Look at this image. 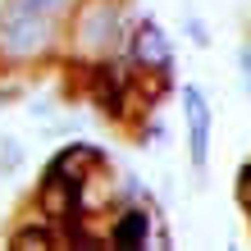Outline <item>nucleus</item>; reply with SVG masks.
<instances>
[{"mask_svg": "<svg viewBox=\"0 0 251 251\" xmlns=\"http://www.w3.org/2000/svg\"><path fill=\"white\" fill-rule=\"evenodd\" d=\"M69 46L78 60H100L128 46V5L124 0H82L69 19Z\"/></svg>", "mask_w": 251, "mask_h": 251, "instance_id": "1", "label": "nucleus"}, {"mask_svg": "<svg viewBox=\"0 0 251 251\" xmlns=\"http://www.w3.org/2000/svg\"><path fill=\"white\" fill-rule=\"evenodd\" d=\"M128 60L137 64V73H155V78H169L174 73V46H169L165 27L155 19H142L128 32Z\"/></svg>", "mask_w": 251, "mask_h": 251, "instance_id": "2", "label": "nucleus"}, {"mask_svg": "<svg viewBox=\"0 0 251 251\" xmlns=\"http://www.w3.org/2000/svg\"><path fill=\"white\" fill-rule=\"evenodd\" d=\"M183 119H187V160L197 174H205V160H210V100L197 82L183 87Z\"/></svg>", "mask_w": 251, "mask_h": 251, "instance_id": "3", "label": "nucleus"}, {"mask_svg": "<svg viewBox=\"0 0 251 251\" xmlns=\"http://www.w3.org/2000/svg\"><path fill=\"white\" fill-rule=\"evenodd\" d=\"M151 233H155V224H151L146 205H114L100 238H105V247H151Z\"/></svg>", "mask_w": 251, "mask_h": 251, "instance_id": "4", "label": "nucleus"}, {"mask_svg": "<svg viewBox=\"0 0 251 251\" xmlns=\"http://www.w3.org/2000/svg\"><path fill=\"white\" fill-rule=\"evenodd\" d=\"M9 247H60V228L50 224L46 215H37V219H27V224H19L9 233Z\"/></svg>", "mask_w": 251, "mask_h": 251, "instance_id": "5", "label": "nucleus"}, {"mask_svg": "<svg viewBox=\"0 0 251 251\" xmlns=\"http://www.w3.org/2000/svg\"><path fill=\"white\" fill-rule=\"evenodd\" d=\"M233 197H238V210L251 219V160L238 169V178H233Z\"/></svg>", "mask_w": 251, "mask_h": 251, "instance_id": "6", "label": "nucleus"}, {"mask_svg": "<svg viewBox=\"0 0 251 251\" xmlns=\"http://www.w3.org/2000/svg\"><path fill=\"white\" fill-rule=\"evenodd\" d=\"M238 73H242V87L251 92V37L238 46Z\"/></svg>", "mask_w": 251, "mask_h": 251, "instance_id": "7", "label": "nucleus"}, {"mask_svg": "<svg viewBox=\"0 0 251 251\" xmlns=\"http://www.w3.org/2000/svg\"><path fill=\"white\" fill-rule=\"evenodd\" d=\"M187 37L197 41V46H210V27H205L197 14H187Z\"/></svg>", "mask_w": 251, "mask_h": 251, "instance_id": "8", "label": "nucleus"}, {"mask_svg": "<svg viewBox=\"0 0 251 251\" xmlns=\"http://www.w3.org/2000/svg\"><path fill=\"white\" fill-rule=\"evenodd\" d=\"M19 160H23V151H19V146H14V142L5 137V142H0V169H14Z\"/></svg>", "mask_w": 251, "mask_h": 251, "instance_id": "9", "label": "nucleus"}]
</instances>
